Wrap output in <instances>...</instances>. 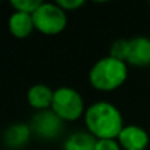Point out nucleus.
<instances>
[{
    "label": "nucleus",
    "instance_id": "9b49d317",
    "mask_svg": "<svg viewBox=\"0 0 150 150\" xmlns=\"http://www.w3.org/2000/svg\"><path fill=\"white\" fill-rule=\"evenodd\" d=\"M97 138L88 131H75L63 143V150H96Z\"/></svg>",
    "mask_w": 150,
    "mask_h": 150
},
{
    "label": "nucleus",
    "instance_id": "f03ea898",
    "mask_svg": "<svg viewBox=\"0 0 150 150\" xmlns=\"http://www.w3.org/2000/svg\"><path fill=\"white\" fill-rule=\"evenodd\" d=\"M128 78V63L112 56L99 59L88 72V83L99 91H113Z\"/></svg>",
    "mask_w": 150,
    "mask_h": 150
},
{
    "label": "nucleus",
    "instance_id": "f257e3e1",
    "mask_svg": "<svg viewBox=\"0 0 150 150\" xmlns=\"http://www.w3.org/2000/svg\"><path fill=\"white\" fill-rule=\"evenodd\" d=\"M84 124L97 140L118 138L124 125L121 110L110 102L100 100L90 105L84 113Z\"/></svg>",
    "mask_w": 150,
    "mask_h": 150
},
{
    "label": "nucleus",
    "instance_id": "423d86ee",
    "mask_svg": "<svg viewBox=\"0 0 150 150\" xmlns=\"http://www.w3.org/2000/svg\"><path fill=\"white\" fill-rule=\"evenodd\" d=\"M116 140L122 150H146L149 146V134L140 125H125Z\"/></svg>",
    "mask_w": 150,
    "mask_h": 150
},
{
    "label": "nucleus",
    "instance_id": "20e7f679",
    "mask_svg": "<svg viewBox=\"0 0 150 150\" xmlns=\"http://www.w3.org/2000/svg\"><path fill=\"white\" fill-rule=\"evenodd\" d=\"M34 27L44 35L60 34L68 24L66 12L57 3H41V6L33 13Z\"/></svg>",
    "mask_w": 150,
    "mask_h": 150
},
{
    "label": "nucleus",
    "instance_id": "6e6552de",
    "mask_svg": "<svg viewBox=\"0 0 150 150\" xmlns=\"http://www.w3.org/2000/svg\"><path fill=\"white\" fill-rule=\"evenodd\" d=\"M53 93H54V90H52L46 84H34L30 87V90L27 93V102L37 112L49 110V109H52Z\"/></svg>",
    "mask_w": 150,
    "mask_h": 150
},
{
    "label": "nucleus",
    "instance_id": "4468645a",
    "mask_svg": "<svg viewBox=\"0 0 150 150\" xmlns=\"http://www.w3.org/2000/svg\"><path fill=\"white\" fill-rule=\"evenodd\" d=\"M96 150H122V149L116 138H105V140H97Z\"/></svg>",
    "mask_w": 150,
    "mask_h": 150
},
{
    "label": "nucleus",
    "instance_id": "1a4fd4ad",
    "mask_svg": "<svg viewBox=\"0 0 150 150\" xmlns=\"http://www.w3.org/2000/svg\"><path fill=\"white\" fill-rule=\"evenodd\" d=\"M31 127L27 124H12L11 127L6 128L5 134H3V143L6 147L15 150V149H21L24 146L28 144L30 138H31Z\"/></svg>",
    "mask_w": 150,
    "mask_h": 150
},
{
    "label": "nucleus",
    "instance_id": "f8f14e48",
    "mask_svg": "<svg viewBox=\"0 0 150 150\" xmlns=\"http://www.w3.org/2000/svg\"><path fill=\"white\" fill-rule=\"evenodd\" d=\"M41 0H11V6L15 9V12H24L33 15L40 6Z\"/></svg>",
    "mask_w": 150,
    "mask_h": 150
},
{
    "label": "nucleus",
    "instance_id": "7ed1b4c3",
    "mask_svg": "<svg viewBox=\"0 0 150 150\" xmlns=\"http://www.w3.org/2000/svg\"><path fill=\"white\" fill-rule=\"evenodd\" d=\"M52 110L63 122H75L84 116L87 108L83 96L72 87H59L53 93Z\"/></svg>",
    "mask_w": 150,
    "mask_h": 150
},
{
    "label": "nucleus",
    "instance_id": "2eb2a0df",
    "mask_svg": "<svg viewBox=\"0 0 150 150\" xmlns=\"http://www.w3.org/2000/svg\"><path fill=\"white\" fill-rule=\"evenodd\" d=\"M65 12H72V11H77L78 8L84 6V0H57L56 2Z\"/></svg>",
    "mask_w": 150,
    "mask_h": 150
},
{
    "label": "nucleus",
    "instance_id": "ddd939ff",
    "mask_svg": "<svg viewBox=\"0 0 150 150\" xmlns=\"http://www.w3.org/2000/svg\"><path fill=\"white\" fill-rule=\"evenodd\" d=\"M127 54H128V40H116L110 47L109 56L127 62Z\"/></svg>",
    "mask_w": 150,
    "mask_h": 150
},
{
    "label": "nucleus",
    "instance_id": "39448f33",
    "mask_svg": "<svg viewBox=\"0 0 150 150\" xmlns=\"http://www.w3.org/2000/svg\"><path fill=\"white\" fill-rule=\"evenodd\" d=\"M30 127H31V131L35 135H38L40 138L53 140L62 132L63 121L52 109H49V110L37 112L33 116V121H31Z\"/></svg>",
    "mask_w": 150,
    "mask_h": 150
},
{
    "label": "nucleus",
    "instance_id": "9d476101",
    "mask_svg": "<svg viewBox=\"0 0 150 150\" xmlns=\"http://www.w3.org/2000/svg\"><path fill=\"white\" fill-rule=\"evenodd\" d=\"M8 28H9V33L15 38H27L35 30L33 15L24 13V12H13L9 16Z\"/></svg>",
    "mask_w": 150,
    "mask_h": 150
},
{
    "label": "nucleus",
    "instance_id": "0eeeda50",
    "mask_svg": "<svg viewBox=\"0 0 150 150\" xmlns=\"http://www.w3.org/2000/svg\"><path fill=\"white\" fill-rule=\"evenodd\" d=\"M127 63L132 66H147L150 65V38L149 37H134L128 40V54Z\"/></svg>",
    "mask_w": 150,
    "mask_h": 150
}]
</instances>
